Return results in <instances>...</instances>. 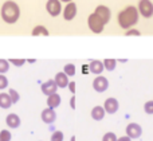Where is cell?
Wrapping results in <instances>:
<instances>
[{
  "label": "cell",
  "instance_id": "cell-33",
  "mask_svg": "<svg viewBox=\"0 0 153 141\" xmlns=\"http://www.w3.org/2000/svg\"><path fill=\"white\" fill-rule=\"evenodd\" d=\"M87 73H90L89 65H82V74H87Z\"/></svg>",
  "mask_w": 153,
  "mask_h": 141
},
{
  "label": "cell",
  "instance_id": "cell-16",
  "mask_svg": "<svg viewBox=\"0 0 153 141\" xmlns=\"http://www.w3.org/2000/svg\"><path fill=\"white\" fill-rule=\"evenodd\" d=\"M89 69H90V73H93V74L101 75L103 73V70H105V67H103V63L101 61L93 59V61L89 63Z\"/></svg>",
  "mask_w": 153,
  "mask_h": 141
},
{
  "label": "cell",
  "instance_id": "cell-24",
  "mask_svg": "<svg viewBox=\"0 0 153 141\" xmlns=\"http://www.w3.org/2000/svg\"><path fill=\"white\" fill-rule=\"evenodd\" d=\"M11 139H12V134L8 129H3L0 132V141H11Z\"/></svg>",
  "mask_w": 153,
  "mask_h": 141
},
{
  "label": "cell",
  "instance_id": "cell-14",
  "mask_svg": "<svg viewBox=\"0 0 153 141\" xmlns=\"http://www.w3.org/2000/svg\"><path fill=\"white\" fill-rule=\"evenodd\" d=\"M54 81H55L56 86H58V88H61V89H66L67 85H69V82H70L69 77H67V75L65 74L63 71L56 73V75H55V78H54Z\"/></svg>",
  "mask_w": 153,
  "mask_h": 141
},
{
  "label": "cell",
  "instance_id": "cell-34",
  "mask_svg": "<svg viewBox=\"0 0 153 141\" xmlns=\"http://www.w3.org/2000/svg\"><path fill=\"white\" fill-rule=\"evenodd\" d=\"M117 141H132V139H130L129 136H122V137H120V139H117Z\"/></svg>",
  "mask_w": 153,
  "mask_h": 141
},
{
  "label": "cell",
  "instance_id": "cell-32",
  "mask_svg": "<svg viewBox=\"0 0 153 141\" xmlns=\"http://www.w3.org/2000/svg\"><path fill=\"white\" fill-rule=\"evenodd\" d=\"M75 102H76L75 94H73V97L70 98V106H71V109H75Z\"/></svg>",
  "mask_w": 153,
  "mask_h": 141
},
{
  "label": "cell",
  "instance_id": "cell-1",
  "mask_svg": "<svg viewBox=\"0 0 153 141\" xmlns=\"http://www.w3.org/2000/svg\"><path fill=\"white\" fill-rule=\"evenodd\" d=\"M138 19H140V13H138L137 7H134V5H128L124 10L120 11L118 15H117L118 26L125 31L133 28L138 23Z\"/></svg>",
  "mask_w": 153,
  "mask_h": 141
},
{
  "label": "cell",
  "instance_id": "cell-26",
  "mask_svg": "<svg viewBox=\"0 0 153 141\" xmlns=\"http://www.w3.org/2000/svg\"><path fill=\"white\" fill-rule=\"evenodd\" d=\"M63 139H65L63 132H61V131H55L51 134V141H63Z\"/></svg>",
  "mask_w": 153,
  "mask_h": 141
},
{
  "label": "cell",
  "instance_id": "cell-13",
  "mask_svg": "<svg viewBox=\"0 0 153 141\" xmlns=\"http://www.w3.org/2000/svg\"><path fill=\"white\" fill-rule=\"evenodd\" d=\"M20 117H19L16 113H10V114L5 117V125L11 129H18L20 126Z\"/></svg>",
  "mask_w": 153,
  "mask_h": 141
},
{
  "label": "cell",
  "instance_id": "cell-11",
  "mask_svg": "<svg viewBox=\"0 0 153 141\" xmlns=\"http://www.w3.org/2000/svg\"><path fill=\"white\" fill-rule=\"evenodd\" d=\"M40 118L45 124H54L56 120V113H55V109H51V108H46V109L42 110L40 113Z\"/></svg>",
  "mask_w": 153,
  "mask_h": 141
},
{
  "label": "cell",
  "instance_id": "cell-12",
  "mask_svg": "<svg viewBox=\"0 0 153 141\" xmlns=\"http://www.w3.org/2000/svg\"><path fill=\"white\" fill-rule=\"evenodd\" d=\"M40 90H42V93L45 94V96H51V94L56 93V90H58V86H56L55 81L54 79H48L46 81V82H43L42 85H40Z\"/></svg>",
  "mask_w": 153,
  "mask_h": 141
},
{
  "label": "cell",
  "instance_id": "cell-9",
  "mask_svg": "<svg viewBox=\"0 0 153 141\" xmlns=\"http://www.w3.org/2000/svg\"><path fill=\"white\" fill-rule=\"evenodd\" d=\"M94 13L103 22V23H105V26L110 22V19H111V11L109 10V7H106V5H97L95 10H94Z\"/></svg>",
  "mask_w": 153,
  "mask_h": 141
},
{
  "label": "cell",
  "instance_id": "cell-8",
  "mask_svg": "<svg viewBox=\"0 0 153 141\" xmlns=\"http://www.w3.org/2000/svg\"><path fill=\"white\" fill-rule=\"evenodd\" d=\"M103 109H105L106 114H114V113H117L118 109H120L118 99L114 98V97H109V98H106L105 102H103Z\"/></svg>",
  "mask_w": 153,
  "mask_h": 141
},
{
  "label": "cell",
  "instance_id": "cell-35",
  "mask_svg": "<svg viewBox=\"0 0 153 141\" xmlns=\"http://www.w3.org/2000/svg\"><path fill=\"white\" fill-rule=\"evenodd\" d=\"M27 61H28L30 63H35V62H36V61H35V59H27Z\"/></svg>",
  "mask_w": 153,
  "mask_h": 141
},
{
  "label": "cell",
  "instance_id": "cell-25",
  "mask_svg": "<svg viewBox=\"0 0 153 141\" xmlns=\"http://www.w3.org/2000/svg\"><path fill=\"white\" fill-rule=\"evenodd\" d=\"M144 110H145L146 114H149V116L153 114V99L146 101L145 104H144Z\"/></svg>",
  "mask_w": 153,
  "mask_h": 141
},
{
  "label": "cell",
  "instance_id": "cell-15",
  "mask_svg": "<svg viewBox=\"0 0 153 141\" xmlns=\"http://www.w3.org/2000/svg\"><path fill=\"white\" fill-rule=\"evenodd\" d=\"M90 116H91V118L94 121H102L103 118H105V116H106V112H105V109H103V106L97 105V106H94L91 109Z\"/></svg>",
  "mask_w": 153,
  "mask_h": 141
},
{
  "label": "cell",
  "instance_id": "cell-5",
  "mask_svg": "<svg viewBox=\"0 0 153 141\" xmlns=\"http://www.w3.org/2000/svg\"><path fill=\"white\" fill-rule=\"evenodd\" d=\"M46 11L50 16L56 18L62 13L63 7H62V1L61 0H47L46 1Z\"/></svg>",
  "mask_w": 153,
  "mask_h": 141
},
{
  "label": "cell",
  "instance_id": "cell-31",
  "mask_svg": "<svg viewBox=\"0 0 153 141\" xmlns=\"http://www.w3.org/2000/svg\"><path fill=\"white\" fill-rule=\"evenodd\" d=\"M67 88H69L70 93H71V94H75V91H76V85H75V82H73V81H70V82H69V85H67Z\"/></svg>",
  "mask_w": 153,
  "mask_h": 141
},
{
  "label": "cell",
  "instance_id": "cell-29",
  "mask_svg": "<svg viewBox=\"0 0 153 141\" xmlns=\"http://www.w3.org/2000/svg\"><path fill=\"white\" fill-rule=\"evenodd\" d=\"M102 141H117L116 133H113V132H108V133H105L103 137H102Z\"/></svg>",
  "mask_w": 153,
  "mask_h": 141
},
{
  "label": "cell",
  "instance_id": "cell-19",
  "mask_svg": "<svg viewBox=\"0 0 153 141\" xmlns=\"http://www.w3.org/2000/svg\"><path fill=\"white\" fill-rule=\"evenodd\" d=\"M12 106V101H11L8 93H0V108L1 109H10Z\"/></svg>",
  "mask_w": 153,
  "mask_h": 141
},
{
  "label": "cell",
  "instance_id": "cell-2",
  "mask_svg": "<svg viewBox=\"0 0 153 141\" xmlns=\"http://www.w3.org/2000/svg\"><path fill=\"white\" fill-rule=\"evenodd\" d=\"M0 16L3 22L7 24H15L20 18V7L18 3L13 0H7L3 3L1 10H0Z\"/></svg>",
  "mask_w": 153,
  "mask_h": 141
},
{
  "label": "cell",
  "instance_id": "cell-20",
  "mask_svg": "<svg viewBox=\"0 0 153 141\" xmlns=\"http://www.w3.org/2000/svg\"><path fill=\"white\" fill-rule=\"evenodd\" d=\"M102 63H103V67H105L106 71H113V70L116 69V66H117V61L116 59H111V58L103 59Z\"/></svg>",
  "mask_w": 153,
  "mask_h": 141
},
{
  "label": "cell",
  "instance_id": "cell-18",
  "mask_svg": "<svg viewBox=\"0 0 153 141\" xmlns=\"http://www.w3.org/2000/svg\"><path fill=\"white\" fill-rule=\"evenodd\" d=\"M31 35H32V36H48V35H50V32H48V30H47V27H46V26L38 24V26H35L34 28H32Z\"/></svg>",
  "mask_w": 153,
  "mask_h": 141
},
{
  "label": "cell",
  "instance_id": "cell-30",
  "mask_svg": "<svg viewBox=\"0 0 153 141\" xmlns=\"http://www.w3.org/2000/svg\"><path fill=\"white\" fill-rule=\"evenodd\" d=\"M125 35L126 36H141V31H138L136 28H129L125 31Z\"/></svg>",
  "mask_w": 153,
  "mask_h": 141
},
{
  "label": "cell",
  "instance_id": "cell-17",
  "mask_svg": "<svg viewBox=\"0 0 153 141\" xmlns=\"http://www.w3.org/2000/svg\"><path fill=\"white\" fill-rule=\"evenodd\" d=\"M61 96H59L58 93H54L51 94V96L47 97V108H51V109H56V108L61 105Z\"/></svg>",
  "mask_w": 153,
  "mask_h": 141
},
{
  "label": "cell",
  "instance_id": "cell-3",
  "mask_svg": "<svg viewBox=\"0 0 153 141\" xmlns=\"http://www.w3.org/2000/svg\"><path fill=\"white\" fill-rule=\"evenodd\" d=\"M87 26H89L90 31H91L93 34H102L103 28H105V23H103L94 12L87 16Z\"/></svg>",
  "mask_w": 153,
  "mask_h": 141
},
{
  "label": "cell",
  "instance_id": "cell-37",
  "mask_svg": "<svg viewBox=\"0 0 153 141\" xmlns=\"http://www.w3.org/2000/svg\"><path fill=\"white\" fill-rule=\"evenodd\" d=\"M71 141H75V137H74V136H73V137H71Z\"/></svg>",
  "mask_w": 153,
  "mask_h": 141
},
{
  "label": "cell",
  "instance_id": "cell-6",
  "mask_svg": "<svg viewBox=\"0 0 153 141\" xmlns=\"http://www.w3.org/2000/svg\"><path fill=\"white\" fill-rule=\"evenodd\" d=\"M76 13H78V7L74 1L67 3L66 7H63V11H62V16L66 22H71L76 16Z\"/></svg>",
  "mask_w": 153,
  "mask_h": 141
},
{
  "label": "cell",
  "instance_id": "cell-4",
  "mask_svg": "<svg viewBox=\"0 0 153 141\" xmlns=\"http://www.w3.org/2000/svg\"><path fill=\"white\" fill-rule=\"evenodd\" d=\"M137 10L143 18L149 19L153 16V3L151 0H138Z\"/></svg>",
  "mask_w": 153,
  "mask_h": 141
},
{
  "label": "cell",
  "instance_id": "cell-36",
  "mask_svg": "<svg viewBox=\"0 0 153 141\" xmlns=\"http://www.w3.org/2000/svg\"><path fill=\"white\" fill-rule=\"evenodd\" d=\"M61 1H62V3H66V4H67V3H70V1H73V0H61Z\"/></svg>",
  "mask_w": 153,
  "mask_h": 141
},
{
  "label": "cell",
  "instance_id": "cell-22",
  "mask_svg": "<svg viewBox=\"0 0 153 141\" xmlns=\"http://www.w3.org/2000/svg\"><path fill=\"white\" fill-rule=\"evenodd\" d=\"M8 96H10L11 101H12V105L18 104L19 99H20V94H19L15 89H10V90H8Z\"/></svg>",
  "mask_w": 153,
  "mask_h": 141
},
{
  "label": "cell",
  "instance_id": "cell-28",
  "mask_svg": "<svg viewBox=\"0 0 153 141\" xmlns=\"http://www.w3.org/2000/svg\"><path fill=\"white\" fill-rule=\"evenodd\" d=\"M8 88V78L4 74H0V90H4Z\"/></svg>",
  "mask_w": 153,
  "mask_h": 141
},
{
  "label": "cell",
  "instance_id": "cell-10",
  "mask_svg": "<svg viewBox=\"0 0 153 141\" xmlns=\"http://www.w3.org/2000/svg\"><path fill=\"white\" fill-rule=\"evenodd\" d=\"M125 132H126V136H129L130 139L133 140V139L141 137V134H143V128H141V125H138V124H136V122H130L126 125Z\"/></svg>",
  "mask_w": 153,
  "mask_h": 141
},
{
  "label": "cell",
  "instance_id": "cell-27",
  "mask_svg": "<svg viewBox=\"0 0 153 141\" xmlns=\"http://www.w3.org/2000/svg\"><path fill=\"white\" fill-rule=\"evenodd\" d=\"M8 62H10V65H12V66H15V67H20V66H23V65L26 63V59H15V58H11V59H8Z\"/></svg>",
  "mask_w": 153,
  "mask_h": 141
},
{
  "label": "cell",
  "instance_id": "cell-23",
  "mask_svg": "<svg viewBox=\"0 0 153 141\" xmlns=\"http://www.w3.org/2000/svg\"><path fill=\"white\" fill-rule=\"evenodd\" d=\"M10 70V62L8 59H0V74H5Z\"/></svg>",
  "mask_w": 153,
  "mask_h": 141
},
{
  "label": "cell",
  "instance_id": "cell-7",
  "mask_svg": "<svg viewBox=\"0 0 153 141\" xmlns=\"http://www.w3.org/2000/svg\"><path fill=\"white\" fill-rule=\"evenodd\" d=\"M93 89H94L97 93H103L109 89V81L106 77L103 75H97L93 81Z\"/></svg>",
  "mask_w": 153,
  "mask_h": 141
},
{
  "label": "cell",
  "instance_id": "cell-21",
  "mask_svg": "<svg viewBox=\"0 0 153 141\" xmlns=\"http://www.w3.org/2000/svg\"><path fill=\"white\" fill-rule=\"evenodd\" d=\"M63 73L67 75V77H74L76 73V67L74 63H66L63 67Z\"/></svg>",
  "mask_w": 153,
  "mask_h": 141
}]
</instances>
